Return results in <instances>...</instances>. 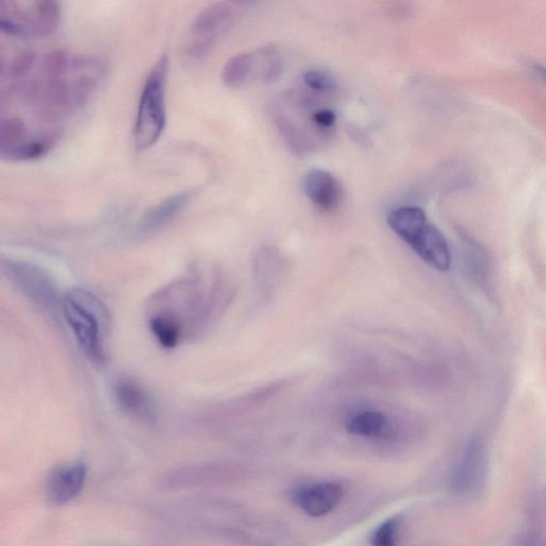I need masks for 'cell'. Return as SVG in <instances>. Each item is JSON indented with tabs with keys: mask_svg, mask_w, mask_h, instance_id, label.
I'll return each mask as SVG.
<instances>
[{
	"mask_svg": "<svg viewBox=\"0 0 546 546\" xmlns=\"http://www.w3.org/2000/svg\"><path fill=\"white\" fill-rule=\"evenodd\" d=\"M39 68L38 76L25 80L18 91L47 123L84 107L105 74L101 59L64 49L49 52Z\"/></svg>",
	"mask_w": 546,
	"mask_h": 546,
	"instance_id": "obj_1",
	"label": "cell"
},
{
	"mask_svg": "<svg viewBox=\"0 0 546 546\" xmlns=\"http://www.w3.org/2000/svg\"><path fill=\"white\" fill-rule=\"evenodd\" d=\"M388 223L425 263L440 271L450 269L451 253L448 240L428 220L423 209L415 207L396 208L389 213Z\"/></svg>",
	"mask_w": 546,
	"mask_h": 546,
	"instance_id": "obj_2",
	"label": "cell"
},
{
	"mask_svg": "<svg viewBox=\"0 0 546 546\" xmlns=\"http://www.w3.org/2000/svg\"><path fill=\"white\" fill-rule=\"evenodd\" d=\"M62 309L85 356L93 364L102 365L105 361L104 335L107 321L103 303L89 291L74 289L66 296Z\"/></svg>",
	"mask_w": 546,
	"mask_h": 546,
	"instance_id": "obj_3",
	"label": "cell"
},
{
	"mask_svg": "<svg viewBox=\"0 0 546 546\" xmlns=\"http://www.w3.org/2000/svg\"><path fill=\"white\" fill-rule=\"evenodd\" d=\"M167 73L169 58L164 55L155 62L142 86L134 126L135 147L139 151L157 144L166 128Z\"/></svg>",
	"mask_w": 546,
	"mask_h": 546,
	"instance_id": "obj_4",
	"label": "cell"
},
{
	"mask_svg": "<svg viewBox=\"0 0 546 546\" xmlns=\"http://www.w3.org/2000/svg\"><path fill=\"white\" fill-rule=\"evenodd\" d=\"M61 10L54 0H2L0 28L16 38H45L58 28Z\"/></svg>",
	"mask_w": 546,
	"mask_h": 546,
	"instance_id": "obj_5",
	"label": "cell"
},
{
	"mask_svg": "<svg viewBox=\"0 0 546 546\" xmlns=\"http://www.w3.org/2000/svg\"><path fill=\"white\" fill-rule=\"evenodd\" d=\"M59 129L46 127L33 130L17 116L3 117L0 123V155L4 160L39 159L57 144Z\"/></svg>",
	"mask_w": 546,
	"mask_h": 546,
	"instance_id": "obj_6",
	"label": "cell"
},
{
	"mask_svg": "<svg viewBox=\"0 0 546 546\" xmlns=\"http://www.w3.org/2000/svg\"><path fill=\"white\" fill-rule=\"evenodd\" d=\"M489 477V451L485 440H470L450 477L452 494L477 500L485 492Z\"/></svg>",
	"mask_w": 546,
	"mask_h": 546,
	"instance_id": "obj_7",
	"label": "cell"
},
{
	"mask_svg": "<svg viewBox=\"0 0 546 546\" xmlns=\"http://www.w3.org/2000/svg\"><path fill=\"white\" fill-rule=\"evenodd\" d=\"M283 68L280 54L275 46H266L258 51L241 53L229 59L222 71V79L228 86L238 88L252 79L265 83L275 82Z\"/></svg>",
	"mask_w": 546,
	"mask_h": 546,
	"instance_id": "obj_8",
	"label": "cell"
},
{
	"mask_svg": "<svg viewBox=\"0 0 546 546\" xmlns=\"http://www.w3.org/2000/svg\"><path fill=\"white\" fill-rule=\"evenodd\" d=\"M234 17L235 8L229 3H216L204 8L191 24L185 51L187 57L191 60L207 57L216 42L231 27Z\"/></svg>",
	"mask_w": 546,
	"mask_h": 546,
	"instance_id": "obj_9",
	"label": "cell"
},
{
	"mask_svg": "<svg viewBox=\"0 0 546 546\" xmlns=\"http://www.w3.org/2000/svg\"><path fill=\"white\" fill-rule=\"evenodd\" d=\"M3 266L10 280L24 295L45 309H54L57 303V294L51 278L45 270L35 265L15 260H8Z\"/></svg>",
	"mask_w": 546,
	"mask_h": 546,
	"instance_id": "obj_10",
	"label": "cell"
},
{
	"mask_svg": "<svg viewBox=\"0 0 546 546\" xmlns=\"http://www.w3.org/2000/svg\"><path fill=\"white\" fill-rule=\"evenodd\" d=\"M86 478V465L82 461L60 465L51 471L46 482L49 504L62 506L82 493Z\"/></svg>",
	"mask_w": 546,
	"mask_h": 546,
	"instance_id": "obj_11",
	"label": "cell"
},
{
	"mask_svg": "<svg viewBox=\"0 0 546 546\" xmlns=\"http://www.w3.org/2000/svg\"><path fill=\"white\" fill-rule=\"evenodd\" d=\"M344 490L339 483L321 482L296 490L293 495L296 506L313 518L324 517L338 507Z\"/></svg>",
	"mask_w": 546,
	"mask_h": 546,
	"instance_id": "obj_12",
	"label": "cell"
},
{
	"mask_svg": "<svg viewBox=\"0 0 546 546\" xmlns=\"http://www.w3.org/2000/svg\"><path fill=\"white\" fill-rule=\"evenodd\" d=\"M302 188L316 207L333 210L343 200V188L337 177L321 169L309 170L302 178Z\"/></svg>",
	"mask_w": 546,
	"mask_h": 546,
	"instance_id": "obj_13",
	"label": "cell"
},
{
	"mask_svg": "<svg viewBox=\"0 0 546 546\" xmlns=\"http://www.w3.org/2000/svg\"><path fill=\"white\" fill-rule=\"evenodd\" d=\"M115 395L117 405L130 417L145 423H154L157 420V411L151 397L138 382L128 378L120 379L116 384Z\"/></svg>",
	"mask_w": 546,
	"mask_h": 546,
	"instance_id": "obj_14",
	"label": "cell"
},
{
	"mask_svg": "<svg viewBox=\"0 0 546 546\" xmlns=\"http://www.w3.org/2000/svg\"><path fill=\"white\" fill-rule=\"evenodd\" d=\"M194 195L195 191L189 190L165 198L144 216L139 225L140 231L147 234L164 228L187 207Z\"/></svg>",
	"mask_w": 546,
	"mask_h": 546,
	"instance_id": "obj_15",
	"label": "cell"
},
{
	"mask_svg": "<svg viewBox=\"0 0 546 546\" xmlns=\"http://www.w3.org/2000/svg\"><path fill=\"white\" fill-rule=\"evenodd\" d=\"M345 426L353 436L378 438L388 430V418L377 410H363L351 415Z\"/></svg>",
	"mask_w": 546,
	"mask_h": 546,
	"instance_id": "obj_16",
	"label": "cell"
},
{
	"mask_svg": "<svg viewBox=\"0 0 546 546\" xmlns=\"http://www.w3.org/2000/svg\"><path fill=\"white\" fill-rule=\"evenodd\" d=\"M150 327L154 337L165 349H173L181 340L183 335L181 329L169 319L160 318V316H152Z\"/></svg>",
	"mask_w": 546,
	"mask_h": 546,
	"instance_id": "obj_17",
	"label": "cell"
},
{
	"mask_svg": "<svg viewBox=\"0 0 546 546\" xmlns=\"http://www.w3.org/2000/svg\"><path fill=\"white\" fill-rule=\"evenodd\" d=\"M303 84L315 95H329L337 90L338 86L333 77L319 70H311L304 74Z\"/></svg>",
	"mask_w": 546,
	"mask_h": 546,
	"instance_id": "obj_18",
	"label": "cell"
},
{
	"mask_svg": "<svg viewBox=\"0 0 546 546\" xmlns=\"http://www.w3.org/2000/svg\"><path fill=\"white\" fill-rule=\"evenodd\" d=\"M399 529V519L392 518L383 522L372 533L370 543L372 546H395L397 532Z\"/></svg>",
	"mask_w": 546,
	"mask_h": 546,
	"instance_id": "obj_19",
	"label": "cell"
}]
</instances>
